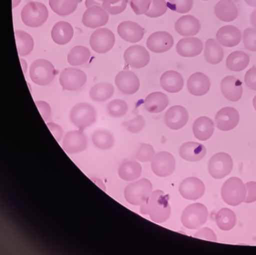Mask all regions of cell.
Segmentation results:
<instances>
[{"mask_svg":"<svg viewBox=\"0 0 256 255\" xmlns=\"http://www.w3.org/2000/svg\"><path fill=\"white\" fill-rule=\"evenodd\" d=\"M244 48L251 52H256V29L248 28L244 33Z\"/></svg>","mask_w":256,"mask_h":255,"instance_id":"47","label":"cell"},{"mask_svg":"<svg viewBox=\"0 0 256 255\" xmlns=\"http://www.w3.org/2000/svg\"><path fill=\"white\" fill-rule=\"evenodd\" d=\"M253 106L256 111V96L254 97L253 99Z\"/></svg>","mask_w":256,"mask_h":255,"instance_id":"59","label":"cell"},{"mask_svg":"<svg viewBox=\"0 0 256 255\" xmlns=\"http://www.w3.org/2000/svg\"><path fill=\"white\" fill-rule=\"evenodd\" d=\"M194 237L199 238V239H202L205 240H209V241H216L218 238H216V234L210 228H202L194 234Z\"/></svg>","mask_w":256,"mask_h":255,"instance_id":"49","label":"cell"},{"mask_svg":"<svg viewBox=\"0 0 256 255\" xmlns=\"http://www.w3.org/2000/svg\"><path fill=\"white\" fill-rule=\"evenodd\" d=\"M104 0H86V8L92 7V6H99L102 7V3Z\"/></svg>","mask_w":256,"mask_h":255,"instance_id":"54","label":"cell"},{"mask_svg":"<svg viewBox=\"0 0 256 255\" xmlns=\"http://www.w3.org/2000/svg\"><path fill=\"white\" fill-rule=\"evenodd\" d=\"M116 37L113 32L108 28H98L90 39L91 48L97 54H106L114 46Z\"/></svg>","mask_w":256,"mask_h":255,"instance_id":"8","label":"cell"},{"mask_svg":"<svg viewBox=\"0 0 256 255\" xmlns=\"http://www.w3.org/2000/svg\"><path fill=\"white\" fill-rule=\"evenodd\" d=\"M179 192L186 200L199 199L204 194V183L197 177L186 178L181 182L179 186Z\"/></svg>","mask_w":256,"mask_h":255,"instance_id":"15","label":"cell"},{"mask_svg":"<svg viewBox=\"0 0 256 255\" xmlns=\"http://www.w3.org/2000/svg\"><path fill=\"white\" fill-rule=\"evenodd\" d=\"M123 126L126 128L128 132L132 133V134H138L144 128L145 120L143 116L138 115L134 119L123 123Z\"/></svg>","mask_w":256,"mask_h":255,"instance_id":"46","label":"cell"},{"mask_svg":"<svg viewBox=\"0 0 256 255\" xmlns=\"http://www.w3.org/2000/svg\"><path fill=\"white\" fill-rule=\"evenodd\" d=\"M22 0H12V8H16L18 5H20Z\"/></svg>","mask_w":256,"mask_h":255,"instance_id":"58","label":"cell"},{"mask_svg":"<svg viewBox=\"0 0 256 255\" xmlns=\"http://www.w3.org/2000/svg\"><path fill=\"white\" fill-rule=\"evenodd\" d=\"M194 0H168V8L180 14H186L193 8Z\"/></svg>","mask_w":256,"mask_h":255,"instance_id":"44","label":"cell"},{"mask_svg":"<svg viewBox=\"0 0 256 255\" xmlns=\"http://www.w3.org/2000/svg\"><path fill=\"white\" fill-rule=\"evenodd\" d=\"M221 91L228 100L236 102L240 100L244 93L242 82L235 77H226L221 82Z\"/></svg>","mask_w":256,"mask_h":255,"instance_id":"23","label":"cell"},{"mask_svg":"<svg viewBox=\"0 0 256 255\" xmlns=\"http://www.w3.org/2000/svg\"><path fill=\"white\" fill-rule=\"evenodd\" d=\"M142 171V166L139 162L127 160L119 167L118 175L124 181H134L140 177Z\"/></svg>","mask_w":256,"mask_h":255,"instance_id":"34","label":"cell"},{"mask_svg":"<svg viewBox=\"0 0 256 255\" xmlns=\"http://www.w3.org/2000/svg\"><path fill=\"white\" fill-rule=\"evenodd\" d=\"M52 10L60 16L65 17L72 14L78 8V0H50Z\"/></svg>","mask_w":256,"mask_h":255,"instance_id":"40","label":"cell"},{"mask_svg":"<svg viewBox=\"0 0 256 255\" xmlns=\"http://www.w3.org/2000/svg\"><path fill=\"white\" fill-rule=\"evenodd\" d=\"M125 63L134 69H142L150 63V56L144 47L136 45L130 47L124 53Z\"/></svg>","mask_w":256,"mask_h":255,"instance_id":"12","label":"cell"},{"mask_svg":"<svg viewBox=\"0 0 256 255\" xmlns=\"http://www.w3.org/2000/svg\"><path fill=\"white\" fill-rule=\"evenodd\" d=\"M203 48V43L200 39L190 37L180 39L176 47L178 54L184 58L199 56L202 52Z\"/></svg>","mask_w":256,"mask_h":255,"instance_id":"21","label":"cell"},{"mask_svg":"<svg viewBox=\"0 0 256 255\" xmlns=\"http://www.w3.org/2000/svg\"><path fill=\"white\" fill-rule=\"evenodd\" d=\"M20 64H22V67L23 69L24 74H26L28 70V63L23 58H20Z\"/></svg>","mask_w":256,"mask_h":255,"instance_id":"56","label":"cell"},{"mask_svg":"<svg viewBox=\"0 0 256 255\" xmlns=\"http://www.w3.org/2000/svg\"><path fill=\"white\" fill-rule=\"evenodd\" d=\"M56 70L53 64L48 60L37 59L32 63L30 77L34 83L39 86H46L55 78Z\"/></svg>","mask_w":256,"mask_h":255,"instance_id":"4","label":"cell"},{"mask_svg":"<svg viewBox=\"0 0 256 255\" xmlns=\"http://www.w3.org/2000/svg\"><path fill=\"white\" fill-rule=\"evenodd\" d=\"M74 28L66 22H58L52 30V38L54 42L60 46L66 45L74 37Z\"/></svg>","mask_w":256,"mask_h":255,"instance_id":"28","label":"cell"},{"mask_svg":"<svg viewBox=\"0 0 256 255\" xmlns=\"http://www.w3.org/2000/svg\"><path fill=\"white\" fill-rule=\"evenodd\" d=\"M168 104V97L162 92H154L149 94L144 100V108L150 113H160L167 108Z\"/></svg>","mask_w":256,"mask_h":255,"instance_id":"30","label":"cell"},{"mask_svg":"<svg viewBox=\"0 0 256 255\" xmlns=\"http://www.w3.org/2000/svg\"><path fill=\"white\" fill-rule=\"evenodd\" d=\"M232 168L233 160L230 155L228 153H216L209 161V174L214 179H223L230 173Z\"/></svg>","mask_w":256,"mask_h":255,"instance_id":"9","label":"cell"},{"mask_svg":"<svg viewBox=\"0 0 256 255\" xmlns=\"http://www.w3.org/2000/svg\"><path fill=\"white\" fill-rule=\"evenodd\" d=\"M214 14L222 22H231L236 20L238 11L231 0H221L214 7Z\"/></svg>","mask_w":256,"mask_h":255,"instance_id":"29","label":"cell"},{"mask_svg":"<svg viewBox=\"0 0 256 255\" xmlns=\"http://www.w3.org/2000/svg\"><path fill=\"white\" fill-rule=\"evenodd\" d=\"M128 110V104L122 99L112 100L106 106V112L110 116L114 118L122 117L126 115Z\"/></svg>","mask_w":256,"mask_h":255,"instance_id":"41","label":"cell"},{"mask_svg":"<svg viewBox=\"0 0 256 255\" xmlns=\"http://www.w3.org/2000/svg\"><path fill=\"white\" fill-rule=\"evenodd\" d=\"M204 58L206 61L212 65H218L223 61L224 50L218 41L213 39L206 41L205 43Z\"/></svg>","mask_w":256,"mask_h":255,"instance_id":"32","label":"cell"},{"mask_svg":"<svg viewBox=\"0 0 256 255\" xmlns=\"http://www.w3.org/2000/svg\"><path fill=\"white\" fill-rule=\"evenodd\" d=\"M208 211L201 203H194L184 209L181 215V222L188 229H198L206 222Z\"/></svg>","mask_w":256,"mask_h":255,"instance_id":"7","label":"cell"},{"mask_svg":"<svg viewBox=\"0 0 256 255\" xmlns=\"http://www.w3.org/2000/svg\"><path fill=\"white\" fill-rule=\"evenodd\" d=\"M109 21V13L99 6L87 8L82 18V23L86 27L95 29L106 25Z\"/></svg>","mask_w":256,"mask_h":255,"instance_id":"16","label":"cell"},{"mask_svg":"<svg viewBox=\"0 0 256 255\" xmlns=\"http://www.w3.org/2000/svg\"><path fill=\"white\" fill-rule=\"evenodd\" d=\"M210 89V79L203 73H195L188 79V91L194 96H203L208 93Z\"/></svg>","mask_w":256,"mask_h":255,"instance_id":"24","label":"cell"},{"mask_svg":"<svg viewBox=\"0 0 256 255\" xmlns=\"http://www.w3.org/2000/svg\"><path fill=\"white\" fill-rule=\"evenodd\" d=\"M59 81L64 90L76 91L81 89L86 83L87 76L79 69L69 67L62 71Z\"/></svg>","mask_w":256,"mask_h":255,"instance_id":"10","label":"cell"},{"mask_svg":"<svg viewBox=\"0 0 256 255\" xmlns=\"http://www.w3.org/2000/svg\"><path fill=\"white\" fill-rule=\"evenodd\" d=\"M118 34L121 39L130 43L140 42L144 36V31L142 26L136 22L126 21L119 24Z\"/></svg>","mask_w":256,"mask_h":255,"instance_id":"20","label":"cell"},{"mask_svg":"<svg viewBox=\"0 0 256 255\" xmlns=\"http://www.w3.org/2000/svg\"><path fill=\"white\" fill-rule=\"evenodd\" d=\"M240 121V115L236 109L226 107L218 110L216 116V127L223 132H228L234 129Z\"/></svg>","mask_w":256,"mask_h":255,"instance_id":"17","label":"cell"},{"mask_svg":"<svg viewBox=\"0 0 256 255\" xmlns=\"http://www.w3.org/2000/svg\"><path fill=\"white\" fill-rule=\"evenodd\" d=\"M231 1H232L234 3H237L239 0H231Z\"/></svg>","mask_w":256,"mask_h":255,"instance_id":"60","label":"cell"},{"mask_svg":"<svg viewBox=\"0 0 256 255\" xmlns=\"http://www.w3.org/2000/svg\"><path fill=\"white\" fill-rule=\"evenodd\" d=\"M90 56V51L88 48L78 46L74 47L69 52L67 56V61L72 66H81L88 62Z\"/></svg>","mask_w":256,"mask_h":255,"instance_id":"39","label":"cell"},{"mask_svg":"<svg viewBox=\"0 0 256 255\" xmlns=\"http://www.w3.org/2000/svg\"><path fill=\"white\" fill-rule=\"evenodd\" d=\"M92 140L95 147L102 150H109L114 145V136L110 131L98 129L92 135Z\"/></svg>","mask_w":256,"mask_h":255,"instance_id":"37","label":"cell"},{"mask_svg":"<svg viewBox=\"0 0 256 255\" xmlns=\"http://www.w3.org/2000/svg\"><path fill=\"white\" fill-rule=\"evenodd\" d=\"M88 138L83 130L70 131L64 138L62 148L68 154H76L87 149Z\"/></svg>","mask_w":256,"mask_h":255,"instance_id":"13","label":"cell"},{"mask_svg":"<svg viewBox=\"0 0 256 255\" xmlns=\"http://www.w3.org/2000/svg\"><path fill=\"white\" fill-rule=\"evenodd\" d=\"M169 195L160 189L151 193L146 201L141 205L142 214L149 215L151 220L156 223H164L171 215V207L169 204Z\"/></svg>","mask_w":256,"mask_h":255,"instance_id":"1","label":"cell"},{"mask_svg":"<svg viewBox=\"0 0 256 255\" xmlns=\"http://www.w3.org/2000/svg\"><path fill=\"white\" fill-rule=\"evenodd\" d=\"M244 83L251 90L256 91V67L248 69L244 76Z\"/></svg>","mask_w":256,"mask_h":255,"instance_id":"50","label":"cell"},{"mask_svg":"<svg viewBox=\"0 0 256 255\" xmlns=\"http://www.w3.org/2000/svg\"><path fill=\"white\" fill-rule=\"evenodd\" d=\"M160 85L162 89L170 93L181 91L184 86V80L179 73L175 71H168L160 78Z\"/></svg>","mask_w":256,"mask_h":255,"instance_id":"27","label":"cell"},{"mask_svg":"<svg viewBox=\"0 0 256 255\" xmlns=\"http://www.w3.org/2000/svg\"><path fill=\"white\" fill-rule=\"evenodd\" d=\"M214 131V123L207 116H201L194 122L193 132L198 140L201 141L208 140L212 136Z\"/></svg>","mask_w":256,"mask_h":255,"instance_id":"31","label":"cell"},{"mask_svg":"<svg viewBox=\"0 0 256 255\" xmlns=\"http://www.w3.org/2000/svg\"><path fill=\"white\" fill-rule=\"evenodd\" d=\"M155 152L152 145L143 143L140 145L134 159L142 162H150L154 157Z\"/></svg>","mask_w":256,"mask_h":255,"instance_id":"45","label":"cell"},{"mask_svg":"<svg viewBox=\"0 0 256 255\" xmlns=\"http://www.w3.org/2000/svg\"><path fill=\"white\" fill-rule=\"evenodd\" d=\"M116 86L126 95H134L139 91L140 82L138 77L130 71H120L115 78Z\"/></svg>","mask_w":256,"mask_h":255,"instance_id":"18","label":"cell"},{"mask_svg":"<svg viewBox=\"0 0 256 255\" xmlns=\"http://www.w3.org/2000/svg\"><path fill=\"white\" fill-rule=\"evenodd\" d=\"M114 94V87L109 82H102L95 84L90 90V97L93 101L102 102L112 98Z\"/></svg>","mask_w":256,"mask_h":255,"instance_id":"35","label":"cell"},{"mask_svg":"<svg viewBox=\"0 0 256 255\" xmlns=\"http://www.w3.org/2000/svg\"><path fill=\"white\" fill-rule=\"evenodd\" d=\"M128 0H104L102 7L110 15L116 16L124 12Z\"/></svg>","mask_w":256,"mask_h":255,"instance_id":"42","label":"cell"},{"mask_svg":"<svg viewBox=\"0 0 256 255\" xmlns=\"http://www.w3.org/2000/svg\"><path fill=\"white\" fill-rule=\"evenodd\" d=\"M246 192V184L238 177L230 178L224 183L222 188V196L224 201L234 207L244 201Z\"/></svg>","mask_w":256,"mask_h":255,"instance_id":"2","label":"cell"},{"mask_svg":"<svg viewBox=\"0 0 256 255\" xmlns=\"http://www.w3.org/2000/svg\"><path fill=\"white\" fill-rule=\"evenodd\" d=\"M218 42L226 48H234L239 45L242 40V34L236 26L227 25L223 26L216 35Z\"/></svg>","mask_w":256,"mask_h":255,"instance_id":"22","label":"cell"},{"mask_svg":"<svg viewBox=\"0 0 256 255\" xmlns=\"http://www.w3.org/2000/svg\"><path fill=\"white\" fill-rule=\"evenodd\" d=\"M216 221L220 229L228 231L232 229L236 225V214L231 209L223 208L216 213Z\"/></svg>","mask_w":256,"mask_h":255,"instance_id":"38","label":"cell"},{"mask_svg":"<svg viewBox=\"0 0 256 255\" xmlns=\"http://www.w3.org/2000/svg\"><path fill=\"white\" fill-rule=\"evenodd\" d=\"M36 105L37 108H38L44 121H48L51 119L52 110L48 103L44 101H36Z\"/></svg>","mask_w":256,"mask_h":255,"instance_id":"51","label":"cell"},{"mask_svg":"<svg viewBox=\"0 0 256 255\" xmlns=\"http://www.w3.org/2000/svg\"><path fill=\"white\" fill-rule=\"evenodd\" d=\"M174 28L176 31L182 37H194L200 31L201 24L195 17L188 15L179 18Z\"/></svg>","mask_w":256,"mask_h":255,"instance_id":"25","label":"cell"},{"mask_svg":"<svg viewBox=\"0 0 256 255\" xmlns=\"http://www.w3.org/2000/svg\"><path fill=\"white\" fill-rule=\"evenodd\" d=\"M70 120L74 126L84 131L96 122V110L88 103H79L71 109Z\"/></svg>","mask_w":256,"mask_h":255,"instance_id":"6","label":"cell"},{"mask_svg":"<svg viewBox=\"0 0 256 255\" xmlns=\"http://www.w3.org/2000/svg\"><path fill=\"white\" fill-rule=\"evenodd\" d=\"M188 121V113L184 107L174 106L166 112L164 116L166 125L173 130H178L186 126Z\"/></svg>","mask_w":256,"mask_h":255,"instance_id":"19","label":"cell"},{"mask_svg":"<svg viewBox=\"0 0 256 255\" xmlns=\"http://www.w3.org/2000/svg\"><path fill=\"white\" fill-rule=\"evenodd\" d=\"M179 154L184 160L198 162L205 157L206 149L203 144L196 142H188L181 146Z\"/></svg>","mask_w":256,"mask_h":255,"instance_id":"26","label":"cell"},{"mask_svg":"<svg viewBox=\"0 0 256 255\" xmlns=\"http://www.w3.org/2000/svg\"><path fill=\"white\" fill-rule=\"evenodd\" d=\"M246 5L250 6V7H253V8H256V0H244Z\"/></svg>","mask_w":256,"mask_h":255,"instance_id":"57","label":"cell"},{"mask_svg":"<svg viewBox=\"0 0 256 255\" xmlns=\"http://www.w3.org/2000/svg\"><path fill=\"white\" fill-rule=\"evenodd\" d=\"M248 196H246L244 202L246 203H252L256 201V182L250 181L246 183Z\"/></svg>","mask_w":256,"mask_h":255,"instance_id":"52","label":"cell"},{"mask_svg":"<svg viewBox=\"0 0 256 255\" xmlns=\"http://www.w3.org/2000/svg\"><path fill=\"white\" fill-rule=\"evenodd\" d=\"M203 1H208V0H203Z\"/></svg>","mask_w":256,"mask_h":255,"instance_id":"62","label":"cell"},{"mask_svg":"<svg viewBox=\"0 0 256 255\" xmlns=\"http://www.w3.org/2000/svg\"><path fill=\"white\" fill-rule=\"evenodd\" d=\"M152 0H130V7L137 16L146 14L150 9Z\"/></svg>","mask_w":256,"mask_h":255,"instance_id":"48","label":"cell"},{"mask_svg":"<svg viewBox=\"0 0 256 255\" xmlns=\"http://www.w3.org/2000/svg\"><path fill=\"white\" fill-rule=\"evenodd\" d=\"M166 0H152L150 9L145 16L150 18H158L164 16L168 11Z\"/></svg>","mask_w":256,"mask_h":255,"instance_id":"43","label":"cell"},{"mask_svg":"<svg viewBox=\"0 0 256 255\" xmlns=\"http://www.w3.org/2000/svg\"><path fill=\"white\" fill-rule=\"evenodd\" d=\"M22 22L30 28H38L44 25L48 18V11L44 4L38 2L28 3L20 13Z\"/></svg>","mask_w":256,"mask_h":255,"instance_id":"3","label":"cell"},{"mask_svg":"<svg viewBox=\"0 0 256 255\" xmlns=\"http://www.w3.org/2000/svg\"><path fill=\"white\" fill-rule=\"evenodd\" d=\"M174 38L172 35L165 31L155 32L150 35L146 41L149 50L156 54L165 53L174 46Z\"/></svg>","mask_w":256,"mask_h":255,"instance_id":"14","label":"cell"},{"mask_svg":"<svg viewBox=\"0 0 256 255\" xmlns=\"http://www.w3.org/2000/svg\"><path fill=\"white\" fill-rule=\"evenodd\" d=\"M250 63V57L242 51L232 52L226 60V67L232 71L240 72L244 70Z\"/></svg>","mask_w":256,"mask_h":255,"instance_id":"33","label":"cell"},{"mask_svg":"<svg viewBox=\"0 0 256 255\" xmlns=\"http://www.w3.org/2000/svg\"><path fill=\"white\" fill-rule=\"evenodd\" d=\"M250 22L254 28L256 29V9L252 12L251 16H250Z\"/></svg>","mask_w":256,"mask_h":255,"instance_id":"55","label":"cell"},{"mask_svg":"<svg viewBox=\"0 0 256 255\" xmlns=\"http://www.w3.org/2000/svg\"><path fill=\"white\" fill-rule=\"evenodd\" d=\"M151 168L152 172L158 177H168L176 169L174 157L167 151L160 152L153 157Z\"/></svg>","mask_w":256,"mask_h":255,"instance_id":"11","label":"cell"},{"mask_svg":"<svg viewBox=\"0 0 256 255\" xmlns=\"http://www.w3.org/2000/svg\"><path fill=\"white\" fill-rule=\"evenodd\" d=\"M16 39L18 55L27 56L33 51L34 42L30 35L24 31H16Z\"/></svg>","mask_w":256,"mask_h":255,"instance_id":"36","label":"cell"},{"mask_svg":"<svg viewBox=\"0 0 256 255\" xmlns=\"http://www.w3.org/2000/svg\"><path fill=\"white\" fill-rule=\"evenodd\" d=\"M78 3H81L82 1H83V0H78Z\"/></svg>","mask_w":256,"mask_h":255,"instance_id":"61","label":"cell"},{"mask_svg":"<svg viewBox=\"0 0 256 255\" xmlns=\"http://www.w3.org/2000/svg\"><path fill=\"white\" fill-rule=\"evenodd\" d=\"M46 125H48V129H50L57 141H60L63 135V130L62 127L58 124L54 123H48Z\"/></svg>","mask_w":256,"mask_h":255,"instance_id":"53","label":"cell"},{"mask_svg":"<svg viewBox=\"0 0 256 255\" xmlns=\"http://www.w3.org/2000/svg\"><path fill=\"white\" fill-rule=\"evenodd\" d=\"M152 183L147 179L130 183L124 189V197L126 201L132 205H143L152 193Z\"/></svg>","mask_w":256,"mask_h":255,"instance_id":"5","label":"cell"}]
</instances>
